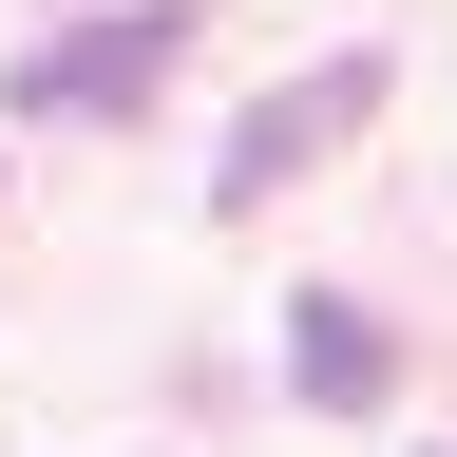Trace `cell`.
<instances>
[{"instance_id":"3957f363","label":"cell","mask_w":457,"mask_h":457,"mask_svg":"<svg viewBox=\"0 0 457 457\" xmlns=\"http://www.w3.org/2000/svg\"><path fill=\"white\" fill-rule=\"evenodd\" d=\"M286 400H324V420H381V400H400V343H381V305L305 286V305H286Z\"/></svg>"},{"instance_id":"6da1fadb","label":"cell","mask_w":457,"mask_h":457,"mask_svg":"<svg viewBox=\"0 0 457 457\" xmlns=\"http://www.w3.org/2000/svg\"><path fill=\"white\" fill-rule=\"evenodd\" d=\"M171 57H191V0H96L77 38H38V57H20V114H153V96H171Z\"/></svg>"},{"instance_id":"7a4b0ae2","label":"cell","mask_w":457,"mask_h":457,"mask_svg":"<svg viewBox=\"0 0 457 457\" xmlns=\"http://www.w3.org/2000/svg\"><path fill=\"white\" fill-rule=\"evenodd\" d=\"M381 114V57H324V77H286V96H248V134L210 153V210H267L286 171H324L343 134Z\"/></svg>"}]
</instances>
